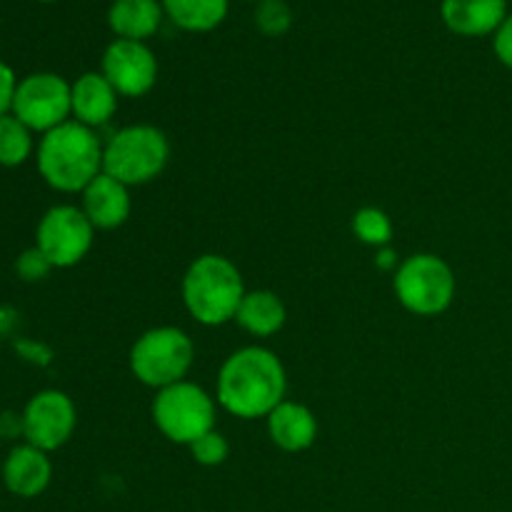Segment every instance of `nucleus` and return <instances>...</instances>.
I'll list each match as a JSON object with an SVG mask.
<instances>
[{
    "label": "nucleus",
    "instance_id": "obj_1",
    "mask_svg": "<svg viewBox=\"0 0 512 512\" xmlns=\"http://www.w3.org/2000/svg\"><path fill=\"white\" fill-rule=\"evenodd\" d=\"M285 393V370L265 348H245L225 360L218 378V400L238 418L270 415Z\"/></svg>",
    "mask_w": 512,
    "mask_h": 512
},
{
    "label": "nucleus",
    "instance_id": "obj_2",
    "mask_svg": "<svg viewBox=\"0 0 512 512\" xmlns=\"http://www.w3.org/2000/svg\"><path fill=\"white\" fill-rule=\"evenodd\" d=\"M103 168V148L88 125L78 120L48 130L38 145V170L45 183L63 193L85 190Z\"/></svg>",
    "mask_w": 512,
    "mask_h": 512
},
{
    "label": "nucleus",
    "instance_id": "obj_3",
    "mask_svg": "<svg viewBox=\"0 0 512 512\" xmlns=\"http://www.w3.org/2000/svg\"><path fill=\"white\" fill-rule=\"evenodd\" d=\"M183 298L190 315L200 323H228L238 315L245 298L238 268L220 255H203L185 273Z\"/></svg>",
    "mask_w": 512,
    "mask_h": 512
},
{
    "label": "nucleus",
    "instance_id": "obj_4",
    "mask_svg": "<svg viewBox=\"0 0 512 512\" xmlns=\"http://www.w3.org/2000/svg\"><path fill=\"white\" fill-rule=\"evenodd\" d=\"M168 155V140L158 128L133 125L110 138L103 150V173L123 185L148 183L165 168Z\"/></svg>",
    "mask_w": 512,
    "mask_h": 512
},
{
    "label": "nucleus",
    "instance_id": "obj_5",
    "mask_svg": "<svg viewBox=\"0 0 512 512\" xmlns=\"http://www.w3.org/2000/svg\"><path fill=\"white\" fill-rule=\"evenodd\" d=\"M193 365V343L178 328H155L145 333L130 353V368L140 383L150 388H170L183 383Z\"/></svg>",
    "mask_w": 512,
    "mask_h": 512
},
{
    "label": "nucleus",
    "instance_id": "obj_6",
    "mask_svg": "<svg viewBox=\"0 0 512 512\" xmlns=\"http://www.w3.org/2000/svg\"><path fill=\"white\" fill-rule=\"evenodd\" d=\"M153 418L165 438L190 445L213 430L215 405L198 385L175 383L160 390L153 405Z\"/></svg>",
    "mask_w": 512,
    "mask_h": 512
},
{
    "label": "nucleus",
    "instance_id": "obj_7",
    "mask_svg": "<svg viewBox=\"0 0 512 512\" xmlns=\"http://www.w3.org/2000/svg\"><path fill=\"white\" fill-rule=\"evenodd\" d=\"M400 303L418 315H438L453 303V270L435 255H413L395 275Z\"/></svg>",
    "mask_w": 512,
    "mask_h": 512
},
{
    "label": "nucleus",
    "instance_id": "obj_8",
    "mask_svg": "<svg viewBox=\"0 0 512 512\" xmlns=\"http://www.w3.org/2000/svg\"><path fill=\"white\" fill-rule=\"evenodd\" d=\"M10 113H13L25 128L38 130V133H48V130L68 123V115L73 113L70 85L55 73L28 75V78L18 80Z\"/></svg>",
    "mask_w": 512,
    "mask_h": 512
},
{
    "label": "nucleus",
    "instance_id": "obj_9",
    "mask_svg": "<svg viewBox=\"0 0 512 512\" xmlns=\"http://www.w3.org/2000/svg\"><path fill=\"white\" fill-rule=\"evenodd\" d=\"M93 230L88 215L73 205H55L40 218L35 233V248L48 258L53 268H70L80 263L93 245Z\"/></svg>",
    "mask_w": 512,
    "mask_h": 512
},
{
    "label": "nucleus",
    "instance_id": "obj_10",
    "mask_svg": "<svg viewBox=\"0 0 512 512\" xmlns=\"http://www.w3.org/2000/svg\"><path fill=\"white\" fill-rule=\"evenodd\" d=\"M20 430L33 448L50 453L70 440L75 430V405L60 390H43L25 405Z\"/></svg>",
    "mask_w": 512,
    "mask_h": 512
},
{
    "label": "nucleus",
    "instance_id": "obj_11",
    "mask_svg": "<svg viewBox=\"0 0 512 512\" xmlns=\"http://www.w3.org/2000/svg\"><path fill=\"white\" fill-rule=\"evenodd\" d=\"M103 75L120 95L138 98L155 85L158 60L153 50L138 40H113L103 55Z\"/></svg>",
    "mask_w": 512,
    "mask_h": 512
},
{
    "label": "nucleus",
    "instance_id": "obj_12",
    "mask_svg": "<svg viewBox=\"0 0 512 512\" xmlns=\"http://www.w3.org/2000/svg\"><path fill=\"white\" fill-rule=\"evenodd\" d=\"M50 478H53V465L48 453L28 443L10 450L3 463L5 488L18 498H38L50 485Z\"/></svg>",
    "mask_w": 512,
    "mask_h": 512
},
{
    "label": "nucleus",
    "instance_id": "obj_13",
    "mask_svg": "<svg viewBox=\"0 0 512 512\" xmlns=\"http://www.w3.org/2000/svg\"><path fill=\"white\" fill-rule=\"evenodd\" d=\"M440 15L453 33L483 38L495 35L508 18V0H443Z\"/></svg>",
    "mask_w": 512,
    "mask_h": 512
},
{
    "label": "nucleus",
    "instance_id": "obj_14",
    "mask_svg": "<svg viewBox=\"0 0 512 512\" xmlns=\"http://www.w3.org/2000/svg\"><path fill=\"white\" fill-rule=\"evenodd\" d=\"M83 213L88 215L95 228H118L130 215L128 185L118 183L110 175L100 173L88 188L83 190Z\"/></svg>",
    "mask_w": 512,
    "mask_h": 512
},
{
    "label": "nucleus",
    "instance_id": "obj_15",
    "mask_svg": "<svg viewBox=\"0 0 512 512\" xmlns=\"http://www.w3.org/2000/svg\"><path fill=\"white\" fill-rule=\"evenodd\" d=\"M70 100H73V115L78 123L93 128L113 118L118 108V90L108 83L105 75L85 73L70 85Z\"/></svg>",
    "mask_w": 512,
    "mask_h": 512
},
{
    "label": "nucleus",
    "instance_id": "obj_16",
    "mask_svg": "<svg viewBox=\"0 0 512 512\" xmlns=\"http://www.w3.org/2000/svg\"><path fill=\"white\" fill-rule=\"evenodd\" d=\"M163 3L160 0H113L108 10V25L120 40H138L158 33L163 23Z\"/></svg>",
    "mask_w": 512,
    "mask_h": 512
},
{
    "label": "nucleus",
    "instance_id": "obj_17",
    "mask_svg": "<svg viewBox=\"0 0 512 512\" xmlns=\"http://www.w3.org/2000/svg\"><path fill=\"white\" fill-rule=\"evenodd\" d=\"M268 428L273 443L288 453L310 448L318 435V423H315L313 413L298 403H280L268 415Z\"/></svg>",
    "mask_w": 512,
    "mask_h": 512
},
{
    "label": "nucleus",
    "instance_id": "obj_18",
    "mask_svg": "<svg viewBox=\"0 0 512 512\" xmlns=\"http://www.w3.org/2000/svg\"><path fill=\"white\" fill-rule=\"evenodd\" d=\"M165 15L188 33L215 30L228 15V0H160Z\"/></svg>",
    "mask_w": 512,
    "mask_h": 512
},
{
    "label": "nucleus",
    "instance_id": "obj_19",
    "mask_svg": "<svg viewBox=\"0 0 512 512\" xmlns=\"http://www.w3.org/2000/svg\"><path fill=\"white\" fill-rule=\"evenodd\" d=\"M235 320L253 335H273L283 328L285 308L278 295L268 290H255L245 295Z\"/></svg>",
    "mask_w": 512,
    "mask_h": 512
},
{
    "label": "nucleus",
    "instance_id": "obj_20",
    "mask_svg": "<svg viewBox=\"0 0 512 512\" xmlns=\"http://www.w3.org/2000/svg\"><path fill=\"white\" fill-rule=\"evenodd\" d=\"M33 153V130L25 128L13 113L0 118V165L15 168Z\"/></svg>",
    "mask_w": 512,
    "mask_h": 512
},
{
    "label": "nucleus",
    "instance_id": "obj_21",
    "mask_svg": "<svg viewBox=\"0 0 512 512\" xmlns=\"http://www.w3.org/2000/svg\"><path fill=\"white\" fill-rule=\"evenodd\" d=\"M355 233L363 243L370 245H383L388 243L390 235H393V225H390L388 215L383 210L375 208H365L355 215Z\"/></svg>",
    "mask_w": 512,
    "mask_h": 512
},
{
    "label": "nucleus",
    "instance_id": "obj_22",
    "mask_svg": "<svg viewBox=\"0 0 512 512\" xmlns=\"http://www.w3.org/2000/svg\"><path fill=\"white\" fill-rule=\"evenodd\" d=\"M290 23H293V13H290V5L285 0H263L255 10V25L265 35L288 33Z\"/></svg>",
    "mask_w": 512,
    "mask_h": 512
},
{
    "label": "nucleus",
    "instance_id": "obj_23",
    "mask_svg": "<svg viewBox=\"0 0 512 512\" xmlns=\"http://www.w3.org/2000/svg\"><path fill=\"white\" fill-rule=\"evenodd\" d=\"M190 450H193V458L198 460L200 465H220L228 458V443H225L223 435L215 433V430H210L203 438L190 443Z\"/></svg>",
    "mask_w": 512,
    "mask_h": 512
},
{
    "label": "nucleus",
    "instance_id": "obj_24",
    "mask_svg": "<svg viewBox=\"0 0 512 512\" xmlns=\"http://www.w3.org/2000/svg\"><path fill=\"white\" fill-rule=\"evenodd\" d=\"M50 268H53V265L48 263V258H45L38 248L25 250V253L18 258V263H15V270H18V275L23 280L45 278V275L50 273Z\"/></svg>",
    "mask_w": 512,
    "mask_h": 512
},
{
    "label": "nucleus",
    "instance_id": "obj_25",
    "mask_svg": "<svg viewBox=\"0 0 512 512\" xmlns=\"http://www.w3.org/2000/svg\"><path fill=\"white\" fill-rule=\"evenodd\" d=\"M493 50L495 55H498L500 63L512 68V13H508V18L503 20V25L495 30Z\"/></svg>",
    "mask_w": 512,
    "mask_h": 512
},
{
    "label": "nucleus",
    "instance_id": "obj_26",
    "mask_svg": "<svg viewBox=\"0 0 512 512\" xmlns=\"http://www.w3.org/2000/svg\"><path fill=\"white\" fill-rule=\"evenodd\" d=\"M15 88H18V78H15L13 68L0 60V118L8 115L10 108H13Z\"/></svg>",
    "mask_w": 512,
    "mask_h": 512
},
{
    "label": "nucleus",
    "instance_id": "obj_27",
    "mask_svg": "<svg viewBox=\"0 0 512 512\" xmlns=\"http://www.w3.org/2000/svg\"><path fill=\"white\" fill-rule=\"evenodd\" d=\"M40 3H55V0H40Z\"/></svg>",
    "mask_w": 512,
    "mask_h": 512
},
{
    "label": "nucleus",
    "instance_id": "obj_28",
    "mask_svg": "<svg viewBox=\"0 0 512 512\" xmlns=\"http://www.w3.org/2000/svg\"><path fill=\"white\" fill-rule=\"evenodd\" d=\"M258 3H263V0H258Z\"/></svg>",
    "mask_w": 512,
    "mask_h": 512
}]
</instances>
